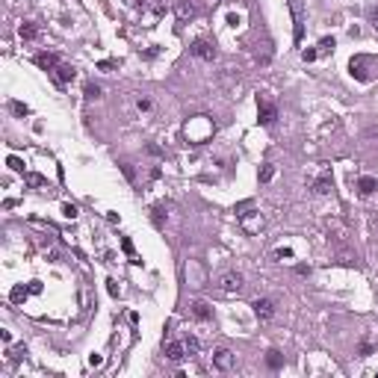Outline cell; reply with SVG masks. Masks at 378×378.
I'll return each instance as SVG.
<instances>
[{
    "mask_svg": "<svg viewBox=\"0 0 378 378\" xmlns=\"http://www.w3.org/2000/svg\"><path fill=\"white\" fill-rule=\"evenodd\" d=\"M192 15H195V6L189 3V0H177V18H180V21H189Z\"/></svg>",
    "mask_w": 378,
    "mask_h": 378,
    "instance_id": "obj_15",
    "label": "cell"
},
{
    "mask_svg": "<svg viewBox=\"0 0 378 378\" xmlns=\"http://www.w3.org/2000/svg\"><path fill=\"white\" fill-rule=\"evenodd\" d=\"M121 248H124V254H127V257H130V263H136V266H139V263H142V260H139V257H136V251H133V242H130V240H127V237H124V240H121Z\"/></svg>",
    "mask_w": 378,
    "mask_h": 378,
    "instance_id": "obj_21",
    "label": "cell"
},
{
    "mask_svg": "<svg viewBox=\"0 0 378 378\" xmlns=\"http://www.w3.org/2000/svg\"><path fill=\"white\" fill-rule=\"evenodd\" d=\"M219 290H222L224 295L240 292V290H242V275H240V272H222V275H219Z\"/></svg>",
    "mask_w": 378,
    "mask_h": 378,
    "instance_id": "obj_4",
    "label": "cell"
},
{
    "mask_svg": "<svg viewBox=\"0 0 378 378\" xmlns=\"http://www.w3.org/2000/svg\"><path fill=\"white\" fill-rule=\"evenodd\" d=\"M319 56V51H305V53H301V59H305V62H313Z\"/></svg>",
    "mask_w": 378,
    "mask_h": 378,
    "instance_id": "obj_32",
    "label": "cell"
},
{
    "mask_svg": "<svg viewBox=\"0 0 378 378\" xmlns=\"http://www.w3.org/2000/svg\"><path fill=\"white\" fill-rule=\"evenodd\" d=\"M86 98H89V101H98V98H101V86L86 83Z\"/></svg>",
    "mask_w": 378,
    "mask_h": 378,
    "instance_id": "obj_27",
    "label": "cell"
},
{
    "mask_svg": "<svg viewBox=\"0 0 378 378\" xmlns=\"http://www.w3.org/2000/svg\"><path fill=\"white\" fill-rule=\"evenodd\" d=\"M24 180H27V186H33V189H39V186H45V183H48V180H45L42 174H35V172H30V174H27Z\"/></svg>",
    "mask_w": 378,
    "mask_h": 378,
    "instance_id": "obj_23",
    "label": "cell"
},
{
    "mask_svg": "<svg viewBox=\"0 0 378 378\" xmlns=\"http://www.w3.org/2000/svg\"><path fill=\"white\" fill-rule=\"evenodd\" d=\"M35 65H39L42 71H48V74H51V71L59 65V56H56V53H39V56H35Z\"/></svg>",
    "mask_w": 378,
    "mask_h": 378,
    "instance_id": "obj_14",
    "label": "cell"
},
{
    "mask_svg": "<svg viewBox=\"0 0 378 378\" xmlns=\"http://www.w3.org/2000/svg\"><path fill=\"white\" fill-rule=\"evenodd\" d=\"M142 6H145L151 15H163V12H166V0H142Z\"/></svg>",
    "mask_w": 378,
    "mask_h": 378,
    "instance_id": "obj_17",
    "label": "cell"
},
{
    "mask_svg": "<svg viewBox=\"0 0 378 378\" xmlns=\"http://www.w3.org/2000/svg\"><path fill=\"white\" fill-rule=\"evenodd\" d=\"M213 366H216L219 372L234 369V352H231V349H216V352H213Z\"/></svg>",
    "mask_w": 378,
    "mask_h": 378,
    "instance_id": "obj_9",
    "label": "cell"
},
{
    "mask_svg": "<svg viewBox=\"0 0 378 378\" xmlns=\"http://www.w3.org/2000/svg\"><path fill=\"white\" fill-rule=\"evenodd\" d=\"M275 257H278V260H292V251H290V248H278Z\"/></svg>",
    "mask_w": 378,
    "mask_h": 378,
    "instance_id": "obj_30",
    "label": "cell"
},
{
    "mask_svg": "<svg viewBox=\"0 0 378 378\" xmlns=\"http://www.w3.org/2000/svg\"><path fill=\"white\" fill-rule=\"evenodd\" d=\"M313 192H316V195H328V192H331V177H319V180L313 183Z\"/></svg>",
    "mask_w": 378,
    "mask_h": 378,
    "instance_id": "obj_20",
    "label": "cell"
},
{
    "mask_svg": "<svg viewBox=\"0 0 378 378\" xmlns=\"http://www.w3.org/2000/svg\"><path fill=\"white\" fill-rule=\"evenodd\" d=\"M189 53H192V56H198V59H207V62H213V59H216V48H213L210 42H204V39H195V42H192V48H189Z\"/></svg>",
    "mask_w": 378,
    "mask_h": 378,
    "instance_id": "obj_10",
    "label": "cell"
},
{
    "mask_svg": "<svg viewBox=\"0 0 378 378\" xmlns=\"http://www.w3.org/2000/svg\"><path fill=\"white\" fill-rule=\"evenodd\" d=\"M136 106H139V109H148V106H151V101H148V98H139V101H136Z\"/></svg>",
    "mask_w": 378,
    "mask_h": 378,
    "instance_id": "obj_35",
    "label": "cell"
},
{
    "mask_svg": "<svg viewBox=\"0 0 378 378\" xmlns=\"http://www.w3.org/2000/svg\"><path fill=\"white\" fill-rule=\"evenodd\" d=\"M151 219H154L157 228H163V224H166V219H163V207H154V210H151Z\"/></svg>",
    "mask_w": 378,
    "mask_h": 378,
    "instance_id": "obj_28",
    "label": "cell"
},
{
    "mask_svg": "<svg viewBox=\"0 0 378 378\" xmlns=\"http://www.w3.org/2000/svg\"><path fill=\"white\" fill-rule=\"evenodd\" d=\"M251 308H254V316H257L260 322H269V319L275 316V301H272V298H257Z\"/></svg>",
    "mask_w": 378,
    "mask_h": 378,
    "instance_id": "obj_7",
    "label": "cell"
},
{
    "mask_svg": "<svg viewBox=\"0 0 378 378\" xmlns=\"http://www.w3.org/2000/svg\"><path fill=\"white\" fill-rule=\"evenodd\" d=\"M369 65H372V59H369V56H355V59L349 62L352 77H355V80H361V83L372 80V71H369Z\"/></svg>",
    "mask_w": 378,
    "mask_h": 378,
    "instance_id": "obj_3",
    "label": "cell"
},
{
    "mask_svg": "<svg viewBox=\"0 0 378 378\" xmlns=\"http://www.w3.org/2000/svg\"><path fill=\"white\" fill-rule=\"evenodd\" d=\"M183 346H186V352H189V355H198V349H201V340H198V337H192V334H186V337H183Z\"/></svg>",
    "mask_w": 378,
    "mask_h": 378,
    "instance_id": "obj_19",
    "label": "cell"
},
{
    "mask_svg": "<svg viewBox=\"0 0 378 378\" xmlns=\"http://www.w3.org/2000/svg\"><path fill=\"white\" fill-rule=\"evenodd\" d=\"M62 213H65L68 219H77V207H74V204H65V207H62Z\"/></svg>",
    "mask_w": 378,
    "mask_h": 378,
    "instance_id": "obj_31",
    "label": "cell"
},
{
    "mask_svg": "<svg viewBox=\"0 0 378 378\" xmlns=\"http://www.w3.org/2000/svg\"><path fill=\"white\" fill-rule=\"evenodd\" d=\"M240 224L245 234H257L263 228V216L260 213H240Z\"/></svg>",
    "mask_w": 378,
    "mask_h": 378,
    "instance_id": "obj_11",
    "label": "cell"
},
{
    "mask_svg": "<svg viewBox=\"0 0 378 378\" xmlns=\"http://www.w3.org/2000/svg\"><path fill=\"white\" fill-rule=\"evenodd\" d=\"M337 48V42H334V35H325V39L319 42V53H328V51H334Z\"/></svg>",
    "mask_w": 378,
    "mask_h": 378,
    "instance_id": "obj_26",
    "label": "cell"
},
{
    "mask_svg": "<svg viewBox=\"0 0 378 378\" xmlns=\"http://www.w3.org/2000/svg\"><path fill=\"white\" fill-rule=\"evenodd\" d=\"M9 169H15V172H24V166H21V160H18V157H9Z\"/></svg>",
    "mask_w": 378,
    "mask_h": 378,
    "instance_id": "obj_33",
    "label": "cell"
},
{
    "mask_svg": "<svg viewBox=\"0 0 378 378\" xmlns=\"http://www.w3.org/2000/svg\"><path fill=\"white\" fill-rule=\"evenodd\" d=\"M183 358H189V352H186V346H183V340H169V343H166V361L180 363Z\"/></svg>",
    "mask_w": 378,
    "mask_h": 378,
    "instance_id": "obj_8",
    "label": "cell"
},
{
    "mask_svg": "<svg viewBox=\"0 0 378 378\" xmlns=\"http://www.w3.org/2000/svg\"><path fill=\"white\" fill-rule=\"evenodd\" d=\"M290 12H292V42L301 45L305 39V6H301V0H290Z\"/></svg>",
    "mask_w": 378,
    "mask_h": 378,
    "instance_id": "obj_2",
    "label": "cell"
},
{
    "mask_svg": "<svg viewBox=\"0 0 378 378\" xmlns=\"http://www.w3.org/2000/svg\"><path fill=\"white\" fill-rule=\"evenodd\" d=\"M272 177H275V166H272V163H266V166L260 169V183H269Z\"/></svg>",
    "mask_w": 378,
    "mask_h": 378,
    "instance_id": "obj_25",
    "label": "cell"
},
{
    "mask_svg": "<svg viewBox=\"0 0 378 378\" xmlns=\"http://www.w3.org/2000/svg\"><path fill=\"white\" fill-rule=\"evenodd\" d=\"M39 24H33V21H24L21 27H18V35H21V39L24 42H35V39H39Z\"/></svg>",
    "mask_w": 378,
    "mask_h": 378,
    "instance_id": "obj_13",
    "label": "cell"
},
{
    "mask_svg": "<svg viewBox=\"0 0 378 378\" xmlns=\"http://www.w3.org/2000/svg\"><path fill=\"white\" fill-rule=\"evenodd\" d=\"M257 109H260V124H263V127L275 124V119H278V106H275L272 101H266V98H257Z\"/></svg>",
    "mask_w": 378,
    "mask_h": 378,
    "instance_id": "obj_5",
    "label": "cell"
},
{
    "mask_svg": "<svg viewBox=\"0 0 378 378\" xmlns=\"http://www.w3.org/2000/svg\"><path fill=\"white\" fill-rule=\"evenodd\" d=\"M9 109L15 112V116H21V119H24V116H30V106H27V103H21V101H9Z\"/></svg>",
    "mask_w": 378,
    "mask_h": 378,
    "instance_id": "obj_22",
    "label": "cell"
},
{
    "mask_svg": "<svg viewBox=\"0 0 378 378\" xmlns=\"http://www.w3.org/2000/svg\"><path fill=\"white\" fill-rule=\"evenodd\" d=\"M266 363H269V369H281V366H284L281 352H278V349H269V352H266Z\"/></svg>",
    "mask_w": 378,
    "mask_h": 378,
    "instance_id": "obj_18",
    "label": "cell"
},
{
    "mask_svg": "<svg viewBox=\"0 0 378 378\" xmlns=\"http://www.w3.org/2000/svg\"><path fill=\"white\" fill-rule=\"evenodd\" d=\"M358 189H361V192H363V195H372V192H375V189H378V180L366 174V177H361V180H358Z\"/></svg>",
    "mask_w": 378,
    "mask_h": 378,
    "instance_id": "obj_16",
    "label": "cell"
},
{
    "mask_svg": "<svg viewBox=\"0 0 378 378\" xmlns=\"http://www.w3.org/2000/svg\"><path fill=\"white\" fill-rule=\"evenodd\" d=\"M375 30H378V21H375Z\"/></svg>",
    "mask_w": 378,
    "mask_h": 378,
    "instance_id": "obj_36",
    "label": "cell"
},
{
    "mask_svg": "<svg viewBox=\"0 0 378 378\" xmlns=\"http://www.w3.org/2000/svg\"><path fill=\"white\" fill-rule=\"evenodd\" d=\"M189 308H192V316H195V319H201V322H210V319H213V308L207 305V301H201V298H198V301H192Z\"/></svg>",
    "mask_w": 378,
    "mask_h": 378,
    "instance_id": "obj_12",
    "label": "cell"
},
{
    "mask_svg": "<svg viewBox=\"0 0 378 378\" xmlns=\"http://www.w3.org/2000/svg\"><path fill=\"white\" fill-rule=\"evenodd\" d=\"M213 130H216V127H213V121H210L207 116H195L192 121L183 127L186 139H189V142H195V145H204V142L213 136Z\"/></svg>",
    "mask_w": 378,
    "mask_h": 378,
    "instance_id": "obj_1",
    "label": "cell"
},
{
    "mask_svg": "<svg viewBox=\"0 0 378 378\" xmlns=\"http://www.w3.org/2000/svg\"><path fill=\"white\" fill-rule=\"evenodd\" d=\"M51 77H53L56 86H65V83H71L74 77H77V71H74V65H68V62H59V65L51 71Z\"/></svg>",
    "mask_w": 378,
    "mask_h": 378,
    "instance_id": "obj_6",
    "label": "cell"
},
{
    "mask_svg": "<svg viewBox=\"0 0 378 378\" xmlns=\"http://www.w3.org/2000/svg\"><path fill=\"white\" fill-rule=\"evenodd\" d=\"M30 292H42V281H30Z\"/></svg>",
    "mask_w": 378,
    "mask_h": 378,
    "instance_id": "obj_34",
    "label": "cell"
},
{
    "mask_svg": "<svg viewBox=\"0 0 378 378\" xmlns=\"http://www.w3.org/2000/svg\"><path fill=\"white\" fill-rule=\"evenodd\" d=\"M27 295H30V287H21V284H18V287L12 290V301H15V305H21Z\"/></svg>",
    "mask_w": 378,
    "mask_h": 378,
    "instance_id": "obj_24",
    "label": "cell"
},
{
    "mask_svg": "<svg viewBox=\"0 0 378 378\" xmlns=\"http://www.w3.org/2000/svg\"><path fill=\"white\" fill-rule=\"evenodd\" d=\"M24 355H27V349H24V346H15V349H9V358H12L15 363H18V361H21Z\"/></svg>",
    "mask_w": 378,
    "mask_h": 378,
    "instance_id": "obj_29",
    "label": "cell"
}]
</instances>
